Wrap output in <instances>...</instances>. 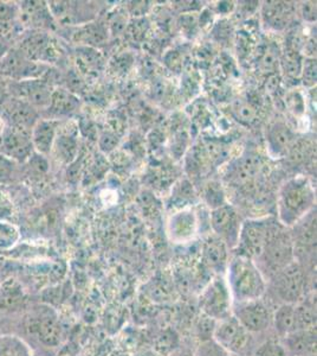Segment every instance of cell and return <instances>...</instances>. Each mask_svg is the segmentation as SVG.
Instances as JSON below:
<instances>
[{
	"label": "cell",
	"instance_id": "6da1fadb",
	"mask_svg": "<svg viewBox=\"0 0 317 356\" xmlns=\"http://www.w3.org/2000/svg\"><path fill=\"white\" fill-rule=\"evenodd\" d=\"M225 280L233 303L264 298L268 289V282L256 263L241 255H234L229 260Z\"/></svg>",
	"mask_w": 317,
	"mask_h": 356
},
{
	"label": "cell",
	"instance_id": "7a4b0ae2",
	"mask_svg": "<svg viewBox=\"0 0 317 356\" xmlns=\"http://www.w3.org/2000/svg\"><path fill=\"white\" fill-rule=\"evenodd\" d=\"M315 191L305 176L290 178L278 195V222L290 228L314 211Z\"/></svg>",
	"mask_w": 317,
	"mask_h": 356
},
{
	"label": "cell",
	"instance_id": "3957f363",
	"mask_svg": "<svg viewBox=\"0 0 317 356\" xmlns=\"http://www.w3.org/2000/svg\"><path fill=\"white\" fill-rule=\"evenodd\" d=\"M296 261L291 233L286 232V227L275 221L271 228L268 243L255 263L268 282L273 275Z\"/></svg>",
	"mask_w": 317,
	"mask_h": 356
},
{
	"label": "cell",
	"instance_id": "277c9868",
	"mask_svg": "<svg viewBox=\"0 0 317 356\" xmlns=\"http://www.w3.org/2000/svg\"><path fill=\"white\" fill-rule=\"evenodd\" d=\"M266 295H269L270 300H275L277 305L298 303L305 300L308 296L307 277L301 264L293 261L268 280Z\"/></svg>",
	"mask_w": 317,
	"mask_h": 356
},
{
	"label": "cell",
	"instance_id": "5b68a950",
	"mask_svg": "<svg viewBox=\"0 0 317 356\" xmlns=\"http://www.w3.org/2000/svg\"><path fill=\"white\" fill-rule=\"evenodd\" d=\"M233 300L224 275L209 280L199 296V309L203 315L216 322L232 316Z\"/></svg>",
	"mask_w": 317,
	"mask_h": 356
},
{
	"label": "cell",
	"instance_id": "8992f818",
	"mask_svg": "<svg viewBox=\"0 0 317 356\" xmlns=\"http://www.w3.org/2000/svg\"><path fill=\"white\" fill-rule=\"evenodd\" d=\"M275 221L268 218L246 220L241 222L237 245L234 247L236 255L257 260L265 245L268 243L271 228Z\"/></svg>",
	"mask_w": 317,
	"mask_h": 356
},
{
	"label": "cell",
	"instance_id": "52a82bcc",
	"mask_svg": "<svg viewBox=\"0 0 317 356\" xmlns=\"http://www.w3.org/2000/svg\"><path fill=\"white\" fill-rule=\"evenodd\" d=\"M26 330L28 335L44 348H58L63 340V328L58 316L48 307L38 309L31 314L26 322Z\"/></svg>",
	"mask_w": 317,
	"mask_h": 356
},
{
	"label": "cell",
	"instance_id": "ba28073f",
	"mask_svg": "<svg viewBox=\"0 0 317 356\" xmlns=\"http://www.w3.org/2000/svg\"><path fill=\"white\" fill-rule=\"evenodd\" d=\"M253 336L241 327L233 316L219 321L214 327L212 341L232 356L248 355L252 347Z\"/></svg>",
	"mask_w": 317,
	"mask_h": 356
},
{
	"label": "cell",
	"instance_id": "9c48e42d",
	"mask_svg": "<svg viewBox=\"0 0 317 356\" xmlns=\"http://www.w3.org/2000/svg\"><path fill=\"white\" fill-rule=\"evenodd\" d=\"M273 309L264 298L233 303L232 316L251 335H261L273 325Z\"/></svg>",
	"mask_w": 317,
	"mask_h": 356
},
{
	"label": "cell",
	"instance_id": "30bf717a",
	"mask_svg": "<svg viewBox=\"0 0 317 356\" xmlns=\"http://www.w3.org/2000/svg\"><path fill=\"white\" fill-rule=\"evenodd\" d=\"M8 90L10 97L28 102L38 111L48 108L53 93L51 83L40 77L8 82Z\"/></svg>",
	"mask_w": 317,
	"mask_h": 356
},
{
	"label": "cell",
	"instance_id": "8fae6325",
	"mask_svg": "<svg viewBox=\"0 0 317 356\" xmlns=\"http://www.w3.org/2000/svg\"><path fill=\"white\" fill-rule=\"evenodd\" d=\"M0 152L18 164L28 162L35 152L31 132L4 125L0 131Z\"/></svg>",
	"mask_w": 317,
	"mask_h": 356
},
{
	"label": "cell",
	"instance_id": "7c38bea8",
	"mask_svg": "<svg viewBox=\"0 0 317 356\" xmlns=\"http://www.w3.org/2000/svg\"><path fill=\"white\" fill-rule=\"evenodd\" d=\"M48 67L33 62L18 50H10L0 63V76L10 77V81H19L28 79H40L46 73Z\"/></svg>",
	"mask_w": 317,
	"mask_h": 356
},
{
	"label": "cell",
	"instance_id": "4fadbf2b",
	"mask_svg": "<svg viewBox=\"0 0 317 356\" xmlns=\"http://www.w3.org/2000/svg\"><path fill=\"white\" fill-rule=\"evenodd\" d=\"M241 226V220L233 207L224 204L217 209H213L211 214V227L214 235L229 248L234 250L237 245Z\"/></svg>",
	"mask_w": 317,
	"mask_h": 356
},
{
	"label": "cell",
	"instance_id": "5bb4252c",
	"mask_svg": "<svg viewBox=\"0 0 317 356\" xmlns=\"http://www.w3.org/2000/svg\"><path fill=\"white\" fill-rule=\"evenodd\" d=\"M40 119V111L19 99L8 97L1 106V120L6 126L31 132Z\"/></svg>",
	"mask_w": 317,
	"mask_h": 356
},
{
	"label": "cell",
	"instance_id": "9a60e30c",
	"mask_svg": "<svg viewBox=\"0 0 317 356\" xmlns=\"http://www.w3.org/2000/svg\"><path fill=\"white\" fill-rule=\"evenodd\" d=\"M20 51L37 63H50L56 57V49L53 47L51 38L43 33H36L26 37L22 42Z\"/></svg>",
	"mask_w": 317,
	"mask_h": 356
},
{
	"label": "cell",
	"instance_id": "2e32d148",
	"mask_svg": "<svg viewBox=\"0 0 317 356\" xmlns=\"http://www.w3.org/2000/svg\"><path fill=\"white\" fill-rule=\"evenodd\" d=\"M229 247L216 235L206 240L203 248V263L216 275H224L229 264Z\"/></svg>",
	"mask_w": 317,
	"mask_h": 356
},
{
	"label": "cell",
	"instance_id": "e0dca14e",
	"mask_svg": "<svg viewBox=\"0 0 317 356\" xmlns=\"http://www.w3.org/2000/svg\"><path fill=\"white\" fill-rule=\"evenodd\" d=\"M197 231V218L192 211H179L169 220V236L173 243H189L196 236Z\"/></svg>",
	"mask_w": 317,
	"mask_h": 356
},
{
	"label": "cell",
	"instance_id": "ac0fdd59",
	"mask_svg": "<svg viewBox=\"0 0 317 356\" xmlns=\"http://www.w3.org/2000/svg\"><path fill=\"white\" fill-rule=\"evenodd\" d=\"M281 340L289 356H316V328L298 330Z\"/></svg>",
	"mask_w": 317,
	"mask_h": 356
},
{
	"label": "cell",
	"instance_id": "d6986e66",
	"mask_svg": "<svg viewBox=\"0 0 317 356\" xmlns=\"http://www.w3.org/2000/svg\"><path fill=\"white\" fill-rule=\"evenodd\" d=\"M271 328L273 329L275 335L280 339H283L291 332L302 330L296 303L280 304L273 309Z\"/></svg>",
	"mask_w": 317,
	"mask_h": 356
},
{
	"label": "cell",
	"instance_id": "ffe728a7",
	"mask_svg": "<svg viewBox=\"0 0 317 356\" xmlns=\"http://www.w3.org/2000/svg\"><path fill=\"white\" fill-rule=\"evenodd\" d=\"M58 132V122L55 119H40L31 130L33 149L40 156L46 157L53 151V143Z\"/></svg>",
	"mask_w": 317,
	"mask_h": 356
},
{
	"label": "cell",
	"instance_id": "44dd1931",
	"mask_svg": "<svg viewBox=\"0 0 317 356\" xmlns=\"http://www.w3.org/2000/svg\"><path fill=\"white\" fill-rule=\"evenodd\" d=\"M266 142L271 154L282 157L289 154L290 149L293 147L296 139L293 131L290 130L284 122H275L273 125L270 126Z\"/></svg>",
	"mask_w": 317,
	"mask_h": 356
},
{
	"label": "cell",
	"instance_id": "7402d4cb",
	"mask_svg": "<svg viewBox=\"0 0 317 356\" xmlns=\"http://www.w3.org/2000/svg\"><path fill=\"white\" fill-rule=\"evenodd\" d=\"M261 157L257 154H245L230 168V179L236 184H244L256 177L261 170Z\"/></svg>",
	"mask_w": 317,
	"mask_h": 356
},
{
	"label": "cell",
	"instance_id": "603a6c76",
	"mask_svg": "<svg viewBox=\"0 0 317 356\" xmlns=\"http://www.w3.org/2000/svg\"><path fill=\"white\" fill-rule=\"evenodd\" d=\"M291 13H293L291 5L283 1H269V3H265L262 8L263 21L273 30L284 29L289 22Z\"/></svg>",
	"mask_w": 317,
	"mask_h": 356
},
{
	"label": "cell",
	"instance_id": "cb8c5ba5",
	"mask_svg": "<svg viewBox=\"0 0 317 356\" xmlns=\"http://www.w3.org/2000/svg\"><path fill=\"white\" fill-rule=\"evenodd\" d=\"M78 106L80 102L74 94L65 89H53L51 100L46 110L53 117H65L74 113L78 108Z\"/></svg>",
	"mask_w": 317,
	"mask_h": 356
},
{
	"label": "cell",
	"instance_id": "d4e9b609",
	"mask_svg": "<svg viewBox=\"0 0 317 356\" xmlns=\"http://www.w3.org/2000/svg\"><path fill=\"white\" fill-rule=\"evenodd\" d=\"M53 150L56 152L58 159L65 164H71L76 159L78 152V143L76 134L69 132H57Z\"/></svg>",
	"mask_w": 317,
	"mask_h": 356
},
{
	"label": "cell",
	"instance_id": "484cf974",
	"mask_svg": "<svg viewBox=\"0 0 317 356\" xmlns=\"http://www.w3.org/2000/svg\"><path fill=\"white\" fill-rule=\"evenodd\" d=\"M20 15L24 18L28 24H33L36 28L48 26V23L51 19V13L48 6L40 1H28L22 6Z\"/></svg>",
	"mask_w": 317,
	"mask_h": 356
},
{
	"label": "cell",
	"instance_id": "4316f807",
	"mask_svg": "<svg viewBox=\"0 0 317 356\" xmlns=\"http://www.w3.org/2000/svg\"><path fill=\"white\" fill-rule=\"evenodd\" d=\"M0 356H35L22 337L12 334L0 335Z\"/></svg>",
	"mask_w": 317,
	"mask_h": 356
},
{
	"label": "cell",
	"instance_id": "83f0119b",
	"mask_svg": "<svg viewBox=\"0 0 317 356\" xmlns=\"http://www.w3.org/2000/svg\"><path fill=\"white\" fill-rule=\"evenodd\" d=\"M252 356H289L280 337L275 335L253 348Z\"/></svg>",
	"mask_w": 317,
	"mask_h": 356
},
{
	"label": "cell",
	"instance_id": "f1b7e54d",
	"mask_svg": "<svg viewBox=\"0 0 317 356\" xmlns=\"http://www.w3.org/2000/svg\"><path fill=\"white\" fill-rule=\"evenodd\" d=\"M20 239L18 227L8 221H0V252L8 251L16 246Z\"/></svg>",
	"mask_w": 317,
	"mask_h": 356
},
{
	"label": "cell",
	"instance_id": "f546056e",
	"mask_svg": "<svg viewBox=\"0 0 317 356\" xmlns=\"http://www.w3.org/2000/svg\"><path fill=\"white\" fill-rule=\"evenodd\" d=\"M302 58L300 53L295 49L285 51L284 56L281 57L282 68L289 77H298L301 75Z\"/></svg>",
	"mask_w": 317,
	"mask_h": 356
},
{
	"label": "cell",
	"instance_id": "4dcf8cb0",
	"mask_svg": "<svg viewBox=\"0 0 317 356\" xmlns=\"http://www.w3.org/2000/svg\"><path fill=\"white\" fill-rule=\"evenodd\" d=\"M204 196H205L206 202L212 209H217L225 204L224 191L221 189L219 183L209 182V184H206Z\"/></svg>",
	"mask_w": 317,
	"mask_h": 356
},
{
	"label": "cell",
	"instance_id": "1f68e13d",
	"mask_svg": "<svg viewBox=\"0 0 317 356\" xmlns=\"http://www.w3.org/2000/svg\"><path fill=\"white\" fill-rule=\"evenodd\" d=\"M233 114L237 118V120L250 125L252 124L257 118V111L250 102H237L233 106Z\"/></svg>",
	"mask_w": 317,
	"mask_h": 356
},
{
	"label": "cell",
	"instance_id": "d6a6232c",
	"mask_svg": "<svg viewBox=\"0 0 317 356\" xmlns=\"http://www.w3.org/2000/svg\"><path fill=\"white\" fill-rule=\"evenodd\" d=\"M18 163L0 152V184H10L17 176Z\"/></svg>",
	"mask_w": 317,
	"mask_h": 356
},
{
	"label": "cell",
	"instance_id": "836d02e7",
	"mask_svg": "<svg viewBox=\"0 0 317 356\" xmlns=\"http://www.w3.org/2000/svg\"><path fill=\"white\" fill-rule=\"evenodd\" d=\"M216 324H217L216 321H213L212 318L201 314L200 318H199L197 323L198 339L200 341V343L212 340Z\"/></svg>",
	"mask_w": 317,
	"mask_h": 356
},
{
	"label": "cell",
	"instance_id": "e575fe53",
	"mask_svg": "<svg viewBox=\"0 0 317 356\" xmlns=\"http://www.w3.org/2000/svg\"><path fill=\"white\" fill-rule=\"evenodd\" d=\"M302 82L305 87H313L316 85V60L305 58L302 62Z\"/></svg>",
	"mask_w": 317,
	"mask_h": 356
},
{
	"label": "cell",
	"instance_id": "d590c367",
	"mask_svg": "<svg viewBox=\"0 0 317 356\" xmlns=\"http://www.w3.org/2000/svg\"><path fill=\"white\" fill-rule=\"evenodd\" d=\"M278 61H281V57L278 54L277 49L275 47H269L266 49L264 55L262 56L261 68L265 73H273L277 67Z\"/></svg>",
	"mask_w": 317,
	"mask_h": 356
},
{
	"label": "cell",
	"instance_id": "8d00e7d4",
	"mask_svg": "<svg viewBox=\"0 0 317 356\" xmlns=\"http://www.w3.org/2000/svg\"><path fill=\"white\" fill-rule=\"evenodd\" d=\"M196 356H232L229 353L225 352L217 343H214L212 340L207 342H203L199 344Z\"/></svg>",
	"mask_w": 317,
	"mask_h": 356
},
{
	"label": "cell",
	"instance_id": "74e56055",
	"mask_svg": "<svg viewBox=\"0 0 317 356\" xmlns=\"http://www.w3.org/2000/svg\"><path fill=\"white\" fill-rule=\"evenodd\" d=\"M285 102L289 107L290 112H293L295 115H302L305 113V100L301 94L298 92H291L285 97Z\"/></svg>",
	"mask_w": 317,
	"mask_h": 356
},
{
	"label": "cell",
	"instance_id": "f35d334b",
	"mask_svg": "<svg viewBox=\"0 0 317 356\" xmlns=\"http://www.w3.org/2000/svg\"><path fill=\"white\" fill-rule=\"evenodd\" d=\"M13 211L12 201L8 195L0 191V221H5L6 218L11 216Z\"/></svg>",
	"mask_w": 317,
	"mask_h": 356
},
{
	"label": "cell",
	"instance_id": "ab89813d",
	"mask_svg": "<svg viewBox=\"0 0 317 356\" xmlns=\"http://www.w3.org/2000/svg\"><path fill=\"white\" fill-rule=\"evenodd\" d=\"M117 143H119V139H117L115 134H105L102 137H101V149L105 151V152H110V151L115 149V146L117 145Z\"/></svg>",
	"mask_w": 317,
	"mask_h": 356
},
{
	"label": "cell",
	"instance_id": "60d3db41",
	"mask_svg": "<svg viewBox=\"0 0 317 356\" xmlns=\"http://www.w3.org/2000/svg\"><path fill=\"white\" fill-rule=\"evenodd\" d=\"M13 8L5 3H0V25L6 24L13 19Z\"/></svg>",
	"mask_w": 317,
	"mask_h": 356
},
{
	"label": "cell",
	"instance_id": "b9f144b4",
	"mask_svg": "<svg viewBox=\"0 0 317 356\" xmlns=\"http://www.w3.org/2000/svg\"><path fill=\"white\" fill-rule=\"evenodd\" d=\"M302 15L307 21H316V5L314 3H305L302 6Z\"/></svg>",
	"mask_w": 317,
	"mask_h": 356
},
{
	"label": "cell",
	"instance_id": "7bdbcfd3",
	"mask_svg": "<svg viewBox=\"0 0 317 356\" xmlns=\"http://www.w3.org/2000/svg\"><path fill=\"white\" fill-rule=\"evenodd\" d=\"M8 97L10 95H8V82H5L3 76H0V106H3Z\"/></svg>",
	"mask_w": 317,
	"mask_h": 356
},
{
	"label": "cell",
	"instance_id": "ee69618b",
	"mask_svg": "<svg viewBox=\"0 0 317 356\" xmlns=\"http://www.w3.org/2000/svg\"><path fill=\"white\" fill-rule=\"evenodd\" d=\"M173 356H196V354L189 352V350H179V352L174 353Z\"/></svg>",
	"mask_w": 317,
	"mask_h": 356
},
{
	"label": "cell",
	"instance_id": "f6af8a7d",
	"mask_svg": "<svg viewBox=\"0 0 317 356\" xmlns=\"http://www.w3.org/2000/svg\"><path fill=\"white\" fill-rule=\"evenodd\" d=\"M135 356H160L155 352H141Z\"/></svg>",
	"mask_w": 317,
	"mask_h": 356
},
{
	"label": "cell",
	"instance_id": "bcb514c9",
	"mask_svg": "<svg viewBox=\"0 0 317 356\" xmlns=\"http://www.w3.org/2000/svg\"><path fill=\"white\" fill-rule=\"evenodd\" d=\"M110 356H127L126 354H121V353H115V354H112V355Z\"/></svg>",
	"mask_w": 317,
	"mask_h": 356
}]
</instances>
